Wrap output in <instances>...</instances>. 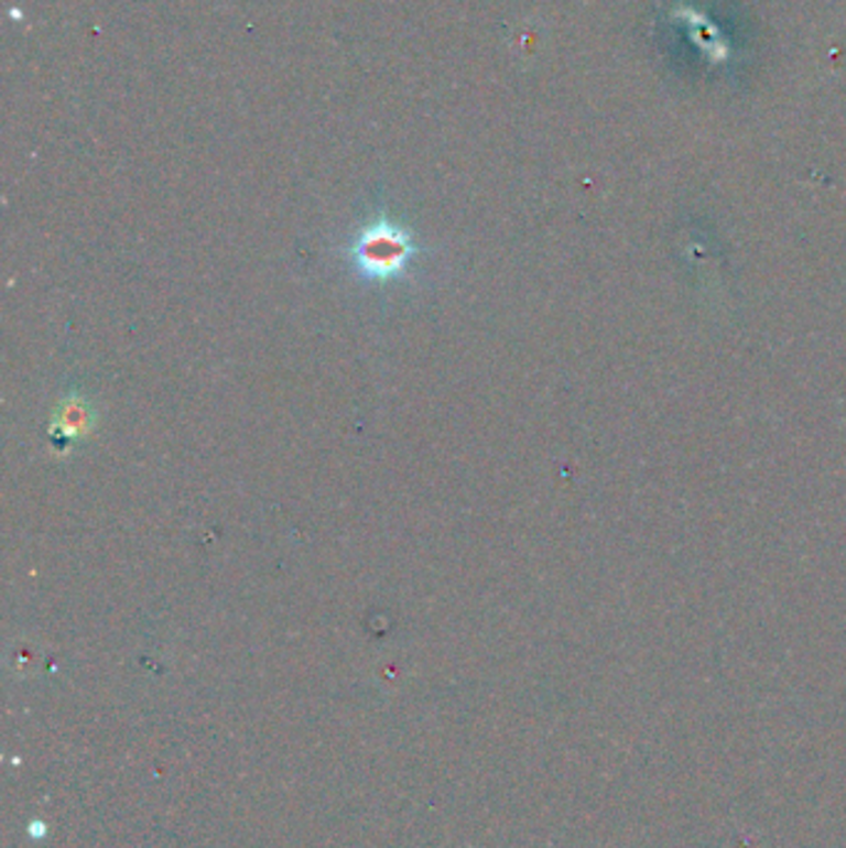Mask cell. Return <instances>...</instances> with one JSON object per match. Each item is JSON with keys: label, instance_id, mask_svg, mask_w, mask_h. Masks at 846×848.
<instances>
[{"label": "cell", "instance_id": "obj_2", "mask_svg": "<svg viewBox=\"0 0 846 848\" xmlns=\"http://www.w3.org/2000/svg\"><path fill=\"white\" fill-rule=\"evenodd\" d=\"M57 412H61V420L55 422L53 435L55 437L61 435L65 442H70L73 437H83L85 432L93 427V412L83 400H77V398L67 400V402H63V407Z\"/></svg>", "mask_w": 846, "mask_h": 848}, {"label": "cell", "instance_id": "obj_1", "mask_svg": "<svg viewBox=\"0 0 846 848\" xmlns=\"http://www.w3.org/2000/svg\"><path fill=\"white\" fill-rule=\"evenodd\" d=\"M420 253L415 233L388 216H378L352 236L346 256L362 281L392 283L405 275Z\"/></svg>", "mask_w": 846, "mask_h": 848}]
</instances>
